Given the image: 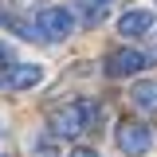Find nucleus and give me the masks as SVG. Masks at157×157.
Segmentation results:
<instances>
[{
    "label": "nucleus",
    "instance_id": "f257e3e1",
    "mask_svg": "<svg viewBox=\"0 0 157 157\" xmlns=\"http://www.w3.org/2000/svg\"><path fill=\"white\" fill-rule=\"evenodd\" d=\"M71 28H75V8H39L36 16V36L39 39H63L71 36Z\"/></svg>",
    "mask_w": 157,
    "mask_h": 157
},
{
    "label": "nucleus",
    "instance_id": "f03ea898",
    "mask_svg": "<svg viewBox=\"0 0 157 157\" xmlns=\"http://www.w3.org/2000/svg\"><path fill=\"white\" fill-rule=\"evenodd\" d=\"M47 122H51V134L63 137V141L86 134V118H82V106H78V102H71V106H55Z\"/></svg>",
    "mask_w": 157,
    "mask_h": 157
},
{
    "label": "nucleus",
    "instance_id": "7ed1b4c3",
    "mask_svg": "<svg viewBox=\"0 0 157 157\" xmlns=\"http://www.w3.org/2000/svg\"><path fill=\"white\" fill-rule=\"evenodd\" d=\"M145 63H149V59L141 55L137 47H118V51L106 55L102 67H106V75H110V78H126V75H134V71H145Z\"/></svg>",
    "mask_w": 157,
    "mask_h": 157
},
{
    "label": "nucleus",
    "instance_id": "20e7f679",
    "mask_svg": "<svg viewBox=\"0 0 157 157\" xmlns=\"http://www.w3.org/2000/svg\"><path fill=\"white\" fill-rule=\"evenodd\" d=\"M39 82H43V67L39 63H16V67L0 71V86H8V90H32Z\"/></svg>",
    "mask_w": 157,
    "mask_h": 157
},
{
    "label": "nucleus",
    "instance_id": "39448f33",
    "mask_svg": "<svg viewBox=\"0 0 157 157\" xmlns=\"http://www.w3.org/2000/svg\"><path fill=\"white\" fill-rule=\"evenodd\" d=\"M118 145H122V153L141 157V153H149L153 134H149V126H141V122H122V130H118Z\"/></svg>",
    "mask_w": 157,
    "mask_h": 157
},
{
    "label": "nucleus",
    "instance_id": "423d86ee",
    "mask_svg": "<svg viewBox=\"0 0 157 157\" xmlns=\"http://www.w3.org/2000/svg\"><path fill=\"white\" fill-rule=\"evenodd\" d=\"M149 28H153V12H149V8H134V12H126V16L118 20V32L126 39L130 36H145Z\"/></svg>",
    "mask_w": 157,
    "mask_h": 157
},
{
    "label": "nucleus",
    "instance_id": "0eeeda50",
    "mask_svg": "<svg viewBox=\"0 0 157 157\" xmlns=\"http://www.w3.org/2000/svg\"><path fill=\"white\" fill-rule=\"evenodd\" d=\"M130 102H134L137 110L153 114V110H157V82H153V78H141V82H134V90H130Z\"/></svg>",
    "mask_w": 157,
    "mask_h": 157
},
{
    "label": "nucleus",
    "instance_id": "6e6552de",
    "mask_svg": "<svg viewBox=\"0 0 157 157\" xmlns=\"http://www.w3.org/2000/svg\"><path fill=\"white\" fill-rule=\"evenodd\" d=\"M32 153H36V157H55V145H51V141H39V137H36V141H32Z\"/></svg>",
    "mask_w": 157,
    "mask_h": 157
},
{
    "label": "nucleus",
    "instance_id": "1a4fd4ad",
    "mask_svg": "<svg viewBox=\"0 0 157 157\" xmlns=\"http://www.w3.org/2000/svg\"><path fill=\"white\" fill-rule=\"evenodd\" d=\"M16 51H12V43H0V63H12Z\"/></svg>",
    "mask_w": 157,
    "mask_h": 157
},
{
    "label": "nucleus",
    "instance_id": "9d476101",
    "mask_svg": "<svg viewBox=\"0 0 157 157\" xmlns=\"http://www.w3.org/2000/svg\"><path fill=\"white\" fill-rule=\"evenodd\" d=\"M71 157H98L94 149H71Z\"/></svg>",
    "mask_w": 157,
    "mask_h": 157
},
{
    "label": "nucleus",
    "instance_id": "9b49d317",
    "mask_svg": "<svg viewBox=\"0 0 157 157\" xmlns=\"http://www.w3.org/2000/svg\"><path fill=\"white\" fill-rule=\"evenodd\" d=\"M94 4H114V0H94Z\"/></svg>",
    "mask_w": 157,
    "mask_h": 157
}]
</instances>
